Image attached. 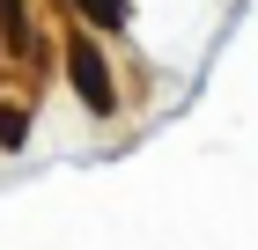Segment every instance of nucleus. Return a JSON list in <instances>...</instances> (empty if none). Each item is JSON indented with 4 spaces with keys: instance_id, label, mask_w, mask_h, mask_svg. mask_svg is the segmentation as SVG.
<instances>
[{
    "instance_id": "4",
    "label": "nucleus",
    "mask_w": 258,
    "mask_h": 250,
    "mask_svg": "<svg viewBox=\"0 0 258 250\" xmlns=\"http://www.w3.org/2000/svg\"><path fill=\"white\" fill-rule=\"evenodd\" d=\"M22 133H30V118H22V103H8L0 111V147H22Z\"/></svg>"
},
{
    "instance_id": "3",
    "label": "nucleus",
    "mask_w": 258,
    "mask_h": 250,
    "mask_svg": "<svg viewBox=\"0 0 258 250\" xmlns=\"http://www.w3.org/2000/svg\"><path fill=\"white\" fill-rule=\"evenodd\" d=\"M0 30H8V44H30V15H22V0H0Z\"/></svg>"
},
{
    "instance_id": "1",
    "label": "nucleus",
    "mask_w": 258,
    "mask_h": 250,
    "mask_svg": "<svg viewBox=\"0 0 258 250\" xmlns=\"http://www.w3.org/2000/svg\"><path fill=\"white\" fill-rule=\"evenodd\" d=\"M67 74H74V89H81V103H89V111H111V103H118V89H111V66H103V52L89 37H74L67 44Z\"/></svg>"
},
{
    "instance_id": "2",
    "label": "nucleus",
    "mask_w": 258,
    "mask_h": 250,
    "mask_svg": "<svg viewBox=\"0 0 258 250\" xmlns=\"http://www.w3.org/2000/svg\"><path fill=\"white\" fill-rule=\"evenodd\" d=\"M74 8H81L89 22H103V30H118V22H125V0H74Z\"/></svg>"
}]
</instances>
